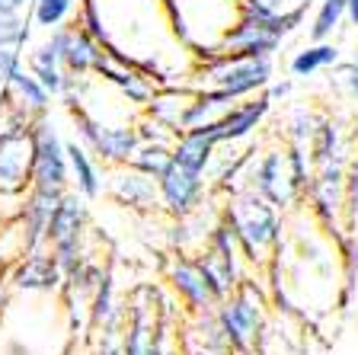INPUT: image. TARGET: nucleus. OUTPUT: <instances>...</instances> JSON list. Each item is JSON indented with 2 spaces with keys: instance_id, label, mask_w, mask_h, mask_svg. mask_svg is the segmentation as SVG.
Wrapping results in <instances>:
<instances>
[{
  "instance_id": "1",
  "label": "nucleus",
  "mask_w": 358,
  "mask_h": 355,
  "mask_svg": "<svg viewBox=\"0 0 358 355\" xmlns=\"http://www.w3.org/2000/svg\"><path fill=\"white\" fill-rule=\"evenodd\" d=\"M173 36L195 61L217 55L224 36L243 20L240 0H164Z\"/></svg>"
},
{
  "instance_id": "2",
  "label": "nucleus",
  "mask_w": 358,
  "mask_h": 355,
  "mask_svg": "<svg viewBox=\"0 0 358 355\" xmlns=\"http://www.w3.org/2000/svg\"><path fill=\"white\" fill-rule=\"evenodd\" d=\"M221 218L234 230L240 246V256L259 266L262 259H272L282 240V211L268 205L262 195H256L250 186L227 193V202L221 205Z\"/></svg>"
},
{
  "instance_id": "3",
  "label": "nucleus",
  "mask_w": 358,
  "mask_h": 355,
  "mask_svg": "<svg viewBox=\"0 0 358 355\" xmlns=\"http://www.w3.org/2000/svg\"><path fill=\"white\" fill-rule=\"evenodd\" d=\"M215 317L227 346H231V355H253L256 346H259L262 326H266L256 281H240L237 288L215 307Z\"/></svg>"
},
{
  "instance_id": "4",
  "label": "nucleus",
  "mask_w": 358,
  "mask_h": 355,
  "mask_svg": "<svg viewBox=\"0 0 358 355\" xmlns=\"http://www.w3.org/2000/svg\"><path fill=\"white\" fill-rule=\"evenodd\" d=\"M32 173V122L13 112L7 103L0 109V195H26Z\"/></svg>"
},
{
  "instance_id": "5",
  "label": "nucleus",
  "mask_w": 358,
  "mask_h": 355,
  "mask_svg": "<svg viewBox=\"0 0 358 355\" xmlns=\"http://www.w3.org/2000/svg\"><path fill=\"white\" fill-rule=\"evenodd\" d=\"M90 230V208L87 199L74 189H67L61 195V202L55 205L52 224H48V250H52L55 263L61 266V272H71V269L87 256V246H83V237Z\"/></svg>"
},
{
  "instance_id": "6",
  "label": "nucleus",
  "mask_w": 358,
  "mask_h": 355,
  "mask_svg": "<svg viewBox=\"0 0 358 355\" xmlns=\"http://www.w3.org/2000/svg\"><path fill=\"white\" fill-rule=\"evenodd\" d=\"M246 186H250L256 195H262L268 205H275L278 211H285V208L301 202V193L294 189V179H291L285 144H268L266 151L253 148V154H250V170H246Z\"/></svg>"
},
{
  "instance_id": "7",
  "label": "nucleus",
  "mask_w": 358,
  "mask_h": 355,
  "mask_svg": "<svg viewBox=\"0 0 358 355\" xmlns=\"http://www.w3.org/2000/svg\"><path fill=\"white\" fill-rule=\"evenodd\" d=\"M29 189L45 193H67L71 189V167H67V151L58 128L45 116L32 122V173Z\"/></svg>"
},
{
  "instance_id": "8",
  "label": "nucleus",
  "mask_w": 358,
  "mask_h": 355,
  "mask_svg": "<svg viewBox=\"0 0 358 355\" xmlns=\"http://www.w3.org/2000/svg\"><path fill=\"white\" fill-rule=\"evenodd\" d=\"M164 281L173 288V295L182 301V320H195L217 307L215 295L205 285V275H201L192 253H186V250L170 253L164 263Z\"/></svg>"
},
{
  "instance_id": "9",
  "label": "nucleus",
  "mask_w": 358,
  "mask_h": 355,
  "mask_svg": "<svg viewBox=\"0 0 358 355\" xmlns=\"http://www.w3.org/2000/svg\"><path fill=\"white\" fill-rule=\"evenodd\" d=\"M160 189V211H166L170 221H186L205 205V173L186 170L179 163H170L166 173L157 179Z\"/></svg>"
},
{
  "instance_id": "10",
  "label": "nucleus",
  "mask_w": 358,
  "mask_h": 355,
  "mask_svg": "<svg viewBox=\"0 0 358 355\" xmlns=\"http://www.w3.org/2000/svg\"><path fill=\"white\" fill-rule=\"evenodd\" d=\"M164 307H157V291L141 285L125 298V330H122V355H150L154 326Z\"/></svg>"
},
{
  "instance_id": "11",
  "label": "nucleus",
  "mask_w": 358,
  "mask_h": 355,
  "mask_svg": "<svg viewBox=\"0 0 358 355\" xmlns=\"http://www.w3.org/2000/svg\"><path fill=\"white\" fill-rule=\"evenodd\" d=\"M268 112H272V97L262 90V93H256V97L237 99V103L224 112L217 122L205 125V132L211 134V141H215L217 148H221V144H234V141L250 138V134L266 122Z\"/></svg>"
},
{
  "instance_id": "12",
  "label": "nucleus",
  "mask_w": 358,
  "mask_h": 355,
  "mask_svg": "<svg viewBox=\"0 0 358 355\" xmlns=\"http://www.w3.org/2000/svg\"><path fill=\"white\" fill-rule=\"evenodd\" d=\"M64 193H45V189H29L22 195L20 215H16V230H20V246L22 253L42 250L48 244V224H52L55 205L61 202Z\"/></svg>"
},
{
  "instance_id": "13",
  "label": "nucleus",
  "mask_w": 358,
  "mask_h": 355,
  "mask_svg": "<svg viewBox=\"0 0 358 355\" xmlns=\"http://www.w3.org/2000/svg\"><path fill=\"white\" fill-rule=\"evenodd\" d=\"M109 173V195L119 205L131 208V211H141V215H154L160 211V189H157V179L148 173H138L134 167H106Z\"/></svg>"
},
{
  "instance_id": "14",
  "label": "nucleus",
  "mask_w": 358,
  "mask_h": 355,
  "mask_svg": "<svg viewBox=\"0 0 358 355\" xmlns=\"http://www.w3.org/2000/svg\"><path fill=\"white\" fill-rule=\"evenodd\" d=\"M278 48H282V39H278L275 32H268L266 22L243 16V20L224 36L217 52L231 55L234 61H250V58H272Z\"/></svg>"
},
{
  "instance_id": "15",
  "label": "nucleus",
  "mask_w": 358,
  "mask_h": 355,
  "mask_svg": "<svg viewBox=\"0 0 358 355\" xmlns=\"http://www.w3.org/2000/svg\"><path fill=\"white\" fill-rule=\"evenodd\" d=\"M61 266L55 263L52 250L42 246V250H32V253H22L20 263L13 266L10 272V281H13L16 291H36V295H48V291H58L61 288Z\"/></svg>"
},
{
  "instance_id": "16",
  "label": "nucleus",
  "mask_w": 358,
  "mask_h": 355,
  "mask_svg": "<svg viewBox=\"0 0 358 355\" xmlns=\"http://www.w3.org/2000/svg\"><path fill=\"white\" fill-rule=\"evenodd\" d=\"M3 99L13 112H20L26 122H38V118L48 116L52 109V97H48V90L32 77L29 67H20L7 83H3Z\"/></svg>"
},
{
  "instance_id": "17",
  "label": "nucleus",
  "mask_w": 358,
  "mask_h": 355,
  "mask_svg": "<svg viewBox=\"0 0 358 355\" xmlns=\"http://www.w3.org/2000/svg\"><path fill=\"white\" fill-rule=\"evenodd\" d=\"M237 99L227 93V90H217V87H201V90H192V99L186 103L182 109V118H179V132H189V128H205L211 122L224 116V112L231 109Z\"/></svg>"
},
{
  "instance_id": "18",
  "label": "nucleus",
  "mask_w": 358,
  "mask_h": 355,
  "mask_svg": "<svg viewBox=\"0 0 358 355\" xmlns=\"http://www.w3.org/2000/svg\"><path fill=\"white\" fill-rule=\"evenodd\" d=\"M67 151V167H71V186L74 193H80L87 202L103 195V173L96 167V157L83 148L80 141H64Z\"/></svg>"
},
{
  "instance_id": "19",
  "label": "nucleus",
  "mask_w": 358,
  "mask_h": 355,
  "mask_svg": "<svg viewBox=\"0 0 358 355\" xmlns=\"http://www.w3.org/2000/svg\"><path fill=\"white\" fill-rule=\"evenodd\" d=\"M217 144L211 141V134L205 128H189V132H179L173 141V163L186 167V170L205 173L215 160Z\"/></svg>"
},
{
  "instance_id": "20",
  "label": "nucleus",
  "mask_w": 358,
  "mask_h": 355,
  "mask_svg": "<svg viewBox=\"0 0 358 355\" xmlns=\"http://www.w3.org/2000/svg\"><path fill=\"white\" fill-rule=\"evenodd\" d=\"M141 138L134 132V122L128 125H103V141H99V151H96V160H103V170L106 167H125L131 160V154L138 151Z\"/></svg>"
},
{
  "instance_id": "21",
  "label": "nucleus",
  "mask_w": 358,
  "mask_h": 355,
  "mask_svg": "<svg viewBox=\"0 0 358 355\" xmlns=\"http://www.w3.org/2000/svg\"><path fill=\"white\" fill-rule=\"evenodd\" d=\"M307 154H310L313 167H323V163H329V160H349V157H345V141H343L339 122H333L329 116H320L317 132H313L310 144H307Z\"/></svg>"
},
{
  "instance_id": "22",
  "label": "nucleus",
  "mask_w": 358,
  "mask_h": 355,
  "mask_svg": "<svg viewBox=\"0 0 358 355\" xmlns=\"http://www.w3.org/2000/svg\"><path fill=\"white\" fill-rule=\"evenodd\" d=\"M99 58H103V45L93 42L87 32L74 26V36H71V42H67L64 55H61V67H64V74H71V77L93 74V67H96Z\"/></svg>"
},
{
  "instance_id": "23",
  "label": "nucleus",
  "mask_w": 358,
  "mask_h": 355,
  "mask_svg": "<svg viewBox=\"0 0 358 355\" xmlns=\"http://www.w3.org/2000/svg\"><path fill=\"white\" fill-rule=\"evenodd\" d=\"M29 71H32V77L48 90V97H61L67 74H64V67H61L58 52H55L48 42L36 45V48L29 52Z\"/></svg>"
},
{
  "instance_id": "24",
  "label": "nucleus",
  "mask_w": 358,
  "mask_h": 355,
  "mask_svg": "<svg viewBox=\"0 0 358 355\" xmlns=\"http://www.w3.org/2000/svg\"><path fill=\"white\" fill-rule=\"evenodd\" d=\"M336 64H339V45L313 42L307 48H301V52H294V58L288 61V71H291V77H313Z\"/></svg>"
},
{
  "instance_id": "25",
  "label": "nucleus",
  "mask_w": 358,
  "mask_h": 355,
  "mask_svg": "<svg viewBox=\"0 0 358 355\" xmlns=\"http://www.w3.org/2000/svg\"><path fill=\"white\" fill-rule=\"evenodd\" d=\"M77 10H80V0H32L29 16L38 29H58V26H67L74 22Z\"/></svg>"
},
{
  "instance_id": "26",
  "label": "nucleus",
  "mask_w": 358,
  "mask_h": 355,
  "mask_svg": "<svg viewBox=\"0 0 358 355\" xmlns=\"http://www.w3.org/2000/svg\"><path fill=\"white\" fill-rule=\"evenodd\" d=\"M240 7L250 20H285V16H304L310 0H240Z\"/></svg>"
},
{
  "instance_id": "27",
  "label": "nucleus",
  "mask_w": 358,
  "mask_h": 355,
  "mask_svg": "<svg viewBox=\"0 0 358 355\" xmlns=\"http://www.w3.org/2000/svg\"><path fill=\"white\" fill-rule=\"evenodd\" d=\"M170 163H173V148L170 144H138V151L131 154L128 167H134L138 173H148V176L160 179Z\"/></svg>"
},
{
  "instance_id": "28",
  "label": "nucleus",
  "mask_w": 358,
  "mask_h": 355,
  "mask_svg": "<svg viewBox=\"0 0 358 355\" xmlns=\"http://www.w3.org/2000/svg\"><path fill=\"white\" fill-rule=\"evenodd\" d=\"M317 122H320V116L310 109V106H294V109L285 116V141L288 144H298V148H307L313 138V132H317Z\"/></svg>"
},
{
  "instance_id": "29",
  "label": "nucleus",
  "mask_w": 358,
  "mask_h": 355,
  "mask_svg": "<svg viewBox=\"0 0 358 355\" xmlns=\"http://www.w3.org/2000/svg\"><path fill=\"white\" fill-rule=\"evenodd\" d=\"M345 10H349V0H320V10H317V16L310 22L313 42H329V36L343 26Z\"/></svg>"
},
{
  "instance_id": "30",
  "label": "nucleus",
  "mask_w": 358,
  "mask_h": 355,
  "mask_svg": "<svg viewBox=\"0 0 358 355\" xmlns=\"http://www.w3.org/2000/svg\"><path fill=\"white\" fill-rule=\"evenodd\" d=\"M0 45H7V48H26L29 45V22L22 20V16H7L0 13Z\"/></svg>"
},
{
  "instance_id": "31",
  "label": "nucleus",
  "mask_w": 358,
  "mask_h": 355,
  "mask_svg": "<svg viewBox=\"0 0 358 355\" xmlns=\"http://www.w3.org/2000/svg\"><path fill=\"white\" fill-rule=\"evenodd\" d=\"M358 224V151L349 157L345 167V230H355Z\"/></svg>"
},
{
  "instance_id": "32",
  "label": "nucleus",
  "mask_w": 358,
  "mask_h": 355,
  "mask_svg": "<svg viewBox=\"0 0 358 355\" xmlns=\"http://www.w3.org/2000/svg\"><path fill=\"white\" fill-rule=\"evenodd\" d=\"M134 132H138V138H141V144H170L173 148V141H176V132L166 125H160V122H154L150 116H144L134 122Z\"/></svg>"
},
{
  "instance_id": "33",
  "label": "nucleus",
  "mask_w": 358,
  "mask_h": 355,
  "mask_svg": "<svg viewBox=\"0 0 358 355\" xmlns=\"http://www.w3.org/2000/svg\"><path fill=\"white\" fill-rule=\"evenodd\" d=\"M22 67V52L20 48H7V45H0V87L10 81Z\"/></svg>"
},
{
  "instance_id": "34",
  "label": "nucleus",
  "mask_w": 358,
  "mask_h": 355,
  "mask_svg": "<svg viewBox=\"0 0 358 355\" xmlns=\"http://www.w3.org/2000/svg\"><path fill=\"white\" fill-rule=\"evenodd\" d=\"M339 83H343L345 93H349V97L358 103V64H355V61L339 64Z\"/></svg>"
},
{
  "instance_id": "35",
  "label": "nucleus",
  "mask_w": 358,
  "mask_h": 355,
  "mask_svg": "<svg viewBox=\"0 0 358 355\" xmlns=\"http://www.w3.org/2000/svg\"><path fill=\"white\" fill-rule=\"evenodd\" d=\"M32 0H0V13L7 16H22V10H29Z\"/></svg>"
},
{
  "instance_id": "36",
  "label": "nucleus",
  "mask_w": 358,
  "mask_h": 355,
  "mask_svg": "<svg viewBox=\"0 0 358 355\" xmlns=\"http://www.w3.org/2000/svg\"><path fill=\"white\" fill-rule=\"evenodd\" d=\"M266 93L272 97V103H275V99H285V97L291 93V83H288V81H282V83H268Z\"/></svg>"
},
{
  "instance_id": "37",
  "label": "nucleus",
  "mask_w": 358,
  "mask_h": 355,
  "mask_svg": "<svg viewBox=\"0 0 358 355\" xmlns=\"http://www.w3.org/2000/svg\"><path fill=\"white\" fill-rule=\"evenodd\" d=\"M345 22L358 26V0H349V10H345Z\"/></svg>"
},
{
  "instance_id": "38",
  "label": "nucleus",
  "mask_w": 358,
  "mask_h": 355,
  "mask_svg": "<svg viewBox=\"0 0 358 355\" xmlns=\"http://www.w3.org/2000/svg\"><path fill=\"white\" fill-rule=\"evenodd\" d=\"M189 355H211V352H205V349H192V346H189Z\"/></svg>"
},
{
  "instance_id": "39",
  "label": "nucleus",
  "mask_w": 358,
  "mask_h": 355,
  "mask_svg": "<svg viewBox=\"0 0 358 355\" xmlns=\"http://www.w3.org/2000/svg\"><path fill=\"white\" fill-rule=\"evenodd\" d=\"M352 61H355V64H358V45H355V55H352Z\"/></svg>"
},
{
  "instance_id": "40",
  "label": "nucleus",
  "mask_w": 358,
  "mask_h": 355,
  "mask_svg": "<svg viewBox=\"0 0 358 355\" xmlns=\"http://www.w3.org/2000/svg\"><path fill=\"white\" fill-rule=\"evenodd\" d=\"M253 355H256V352H253Z\"/></svg>"
}]
</instances>
